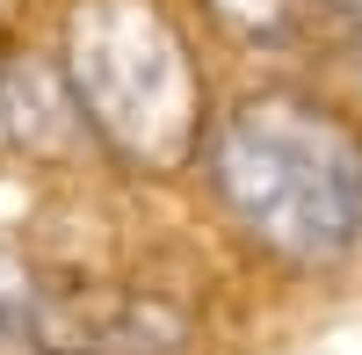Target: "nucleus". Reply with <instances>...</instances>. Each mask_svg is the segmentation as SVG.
Instances as JSON below:
<instances>
[{
    "label": "nucleus",
    "instance_id": "nucleus-5",
    "mask_svg": "<svg viewBox=\"0 0 362 355\" xmlns=\"http://www.w3.org/2000/svg\"><path fill=\"white\" fill-rule=\"evenodd\" d=\"M37 283H44V269L22 247L0 240V348L22 341V312H29V298H37Z\"/></svg>",
    "mask_w": 362,
    "mask_h": 355
},
{
    "label": "nucleus",
    "instance_id": "nucleus-6",
    "mask_svg": "<svg viewBox=\"0 0 362 355\" xmlns=\"http://www.w3.org/2000/svg\"><path fill=\"white\" fill-rule=\"evenodd\" d=\"M312 8L334 22V29H341V22H362V0H312Z\"/></svg>",
    "mask_w": 362,
    "mask_h": 355
},
{
    "label": "nucleus",
    "instance_id": "nucleus-2",
    "mask_svg": "<svg viewBox=\"0 0 362 355\" xmlns=\"http://www.w3.org/2000/svg\"><path fill=\"white\" fill-rule=\"evenodd\" d=\"M51 58L102 167L153 189L189 182L225 87L181 0H58Z\"/></svg>",
    "mask_w": 362,
    "mask_h": 355
},
{
    "label": "nucleus",
    "instance_id": "nucleus-1",
    "mask_svg": "<svg viewBox=\"0 0 362 355\" xmlns=\"http://www.w3.org/2000/svg\"><path fill=\"white\" fill-rule=\"evenodd\" d=\"M189 182L218 240L276 283H341L362 261V116L319 73H239Z\"/></svg>",
    "mask_w": 362,
    "mask_h": 355
},
{
    "label": "nucleus",
    "instance_id": "nucleus-3",
    "mask_svg": "<svg viewBox=\"0 0 362 355\" xmlns=\"http://www.w3.org/2000/svg\"><path fill=\"white\" fill-rule=\"evenodd\" d=\"M22 355H203V312L138 276H44L22 312Z\"/></svg>",
    "mask_w": 362,
    "mask_h": 355
},
{
    "label": "nucleus",
    "instance_id": "nucleus-4",
    "mask_svg": "<svg viewBox=\"0 0 362 355\" xmlns=\"http://www.w3.org/2000/svg\"><path fill=\"white\" fill-rule=\"evenodd\" d=\"M203 44H218L247 73H312L326 58V22L312 0H181Z\"/></svg>",
    "mask_w": 362,
    "mask_h": 355
}]
</instances>
